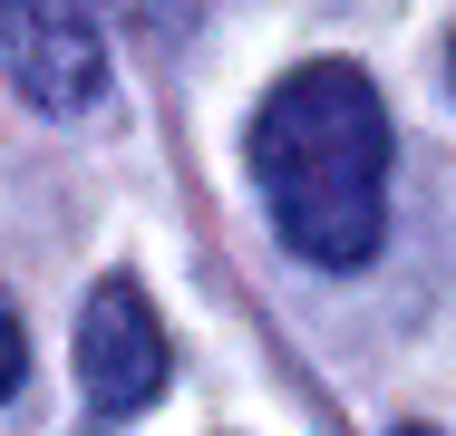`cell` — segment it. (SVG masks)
Wrapping results in <instances>:
<instances>
[{"label":"cell","instance_id":"obj_1","mask_svg":"<svg viewBox=\"0 0 456 436\" xmlns=\"http://www.w3.org/2000/svg\"><path fill=\"white\" fill-rule=\"evenodd\" d=\"M253 184L281 243L321 271H360L388 233V107L350 59H311L253 117Z\"/></svg>","mask_w":456,"mask_h":436},{"label":"cell","instance_id":"obj_2","mask_svg":"<svg viewBox=\"0 0 456 436\" xmlns=\"http://www.w3.org/2000/svg\"><path fill=\"white\" fill-rule=\"evenodd\" d=\"M166 320H156V301L126 281V271H107L88 291V311H78V388H88V417L97 427H126L136 408H156V388H166Z\"/></svg>","mask_w":456,"mask_h":436},{"label":"cell","instance_id":"obj_3","mask_svg":"<svg viewBox=\"0 0 456 436\" xmlns=\"http://www.w3.org/2000/svg\"><path fill=\"white\" fill-rule=\"evenodd\" d=\"M0 59L29 107L78 117L107 87V20L97 0H0Z\"/></svg>","mask_w":456,"mask_h":436},{"label":"cell","instance_id":"obj_4","mask_svg":"<svg viewBox=\"0 0 456 436\" xmlns=\"http://www.w3.org/2000/svg\"><path fill=\"white\" fill-rule=\"evenodd\" d=\"M20 378H29V340H20V311L0 301V398H10Z\"/></svg>","mask_w":456,"mask_h":436},{"label":"cell","instance_id":"obj_5","mask_svg":"<svg viewBox=\"0 0 456 436\" xmlns=\"http://www.w3.org/2000/svg\"><path fill=\"white\" fill-rule=\"evenodd\" d=\"M398 436H437V427H398Z\"/></svg>","mask_w":456,"mask_h":436}]
</instances>
